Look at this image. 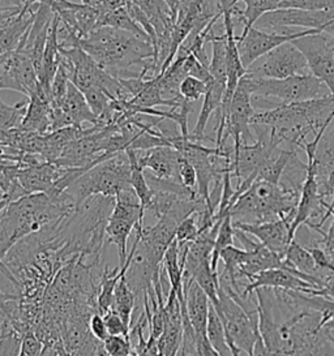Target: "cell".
<instances>
[{
  "instance_id": "obj_16",
  "label": "cell",
  "mask_w": 334,
  "mask_h": 356,
  "mask_svg": "<svg viewBox=\"0 0 334 356\" xmlns=\"http://www.w3.org/2000/svg\"><path fill=\"white\" fill-rule=\"evenodd\" d=\"M65 170L67 168H59L55 163L45 161L40 165H34L29 168H19L17 179L22 188L25 189L29 195L43 193V192H49L54 187V184L62 178Z\"/></svg>"
},
{
  "instance_id": "obj_19",
  "label": "cell",
  "mask_w": 334,
  "mask_h": 356,
  "mask_svg": "<svg viewBox=\"0 0 334 356\" xmlns=\"http://www.w3.org/2000/svg\"><path fill=\"white\" fill-rule=\"evenodd\" d=\"M225 92H226V85L219 84L213 79L209 81L208 90L204 95V102H202L200 114H198V123H196L193 134L189 136L192 141L201 143L204 140H210L205 136V128L208 126L210 116L213 115L214 111H218L221 108Z\"/></svg>"
},
{
  "instance_id": "obj_38",
  "label": "cell",
  "mask_w": 334,
  "mask_h": 356,
  "mask_svg": "<svg viewBox=\"0 0 334 356\" xmlns=\"http://www.w3.org/2000/svg\"><path fill=\"white\" fill-rule=\"evenodd\" d=\"M179 177L180 181L184 187L195 189L198 187V174L195 168L188 162L186 158L182 157L180 166H179Z\"/></svg>"
},
{
  "instance_id": "obj_20",
  "label": "cell",
  "mask_w": 334,
  "mask_h": 356,
  "mask_svg": "<svg viewBox=\"0 0 334 356\" xmlns=\"http://www.w3.org/2000/svg\"><path fill=\"white\" fill-rule=\"evenodd\" d=\"M283 261L286 265L296 269L298 272L307 274V275L315 278L317 282L320 283L321 289H323L325 280L332 274V273L324 272L321 269H319L317 265L313 261L311 253L303 244L298 243L295 239L289 244Z\"/></svg>"
},
{
  "instance_id": "obj_43",
  "label": "cell",
  "mask_w": 334,
  "mask_h": 356,
  "mask_svg": "<svg viewBox=\"0 0 334 356\" xmlns=\"http://www.w3.org/2000/svg\"><path fill=\"white\" fill-rule=\"evenodd\" d=\"M329 325H331V326H334V316L333 318H332V321H329Z\"/></svg>"
},
{
  "instance_id": "obj_34",
  "label": "cell",
  "mask_w": 334,
  "mask_h": 356,
  "mask_svg": "<svg viewBox=\"0 0 334 356\" xmlns=\"http://www.w3.org/2000/svg\"><path fill=\"white\" fill-rule=\"evenodd\" d=\"M303 10V11H328L334 10V0H285L280 10Z\"/></svg>"
},
{
  "instance_id": "obj_21",
  "label": "cell",
  "mask_w": 334,
  "mask_h": 356,
  "mask_svg": "<svg viewBox=\"0 0 334 356\" xmlns=\"http://www.w3.org/2000/svg\"><path fill=\"white\" fill-rule=\"evenodd\" d=\"M283 1L285 0H241V3L244 4L243 11H240L238 6L231 10L234 25L237 22H241L244 25V29H248L265 13L280 10Z\"/></svg>"
},
{
  "instance_id": "obj_25",
  "label": "cell",
  "mask_w": 334,
  "mask_h": 356,
  "mask_svg": "<svg viewBox=\"0 0 334 356\" xmlns=\"http://www.w3.org/2000/svg\"><path fill=\"white\" fill-rule=\"evenodd\" d=\"M125 153L131 162V180H129L131 187L135 191L137 197L141 202V208L145 211L153 199V191L146 181L145 171L138 163L136 150H127Z\"/></svg>"
},
{
  "instance_id": "obj_37",
  "label": "cell",
  "mask_w": 334,
  "mask_h": 356,
  "mask_svg": "<svg viewBox=\"0 0 334 356\" xmlns=\"http://www.w3.org/2000/svg\"><path fill=\"white\" fill-rule=\"evenodd\" d=\"M20 351L28 356H42L43 345L37 335L28 332L21 337Z\"/></svg>"
},
{
  "instance_id": "obj_5",
  "label": "cell",
  "mask_w": 334,
  "mask_h": 356,
  "mask_svg": "<svg viewBox=\"0 0 334 356\" xmlns=\"http://www.w3.org/2000/svg\"><path fill=\"white\" fill-rule=\"evenodd\" d=\"M240 81L248 89L253 98H261L265 101L276 98L281 105L311 101L331 95L326 85L312 74H296L281 80L256 79L246 74Z\"/></svg>"
},
{
  "instance_id": "obj_47",
  "label": "cell",
  "mask_w": 334,
  "mask_h": 356,
  "mask_svg": "<svg viewBox=\"0 0 334 356\" xmlns=\"http://www.w3.org/2000/svg\"><path fill=\"white\" fill-rule=\"evenodd\" d=\"M3 337H4V334H0V339H1V338H3Z\"/></svg>"
},
{
  "instance_id": "obj_22",
  "label": "cell",
  "mask_w": 334,
  "mask_h": 356,
  "mask_svg": "<svg viewBox=\"0 0 334 356\" xmlns=\"http://www.w3.org/2000/svg\"><path fill=\"white\" fill-rule=\"evenodd\" d=\"M212 43V59L209 72L219 84L228 85V41L226 34L216 35L213 29L208 34V43Z\"/></svg>"
},
{
  "instance_id": "obj_6",
  "label": "cell",
  "mask_w": 334,
  "mask_h": 356,
  "mask_svg": "<svg viewBox=\"0 0 334 356\" xmlns=\"http://www.w3.org/2000/svg\"><path fill=\"white\" fill-rule=\"evenodd\" d=\"M144 217L145 211L132 187L115 196L114 208L104 227V241L116 245L120 268L128 257V238L132 231L144 229Z\"/></svg>"
},
{
  "instance_id": "obj_7",
  "label": "cell",
  "mask_w": 334,
  "mask_h": 356,
  "mask_svg": "<svg viewBox=\"0 0 334 356\" xmlns=\"http://www.w3.org/2000/svg\"><path fill=\"white\" fill-rule=\"evenodd\" d=\"M219 304L214 308L225 327L226 341L231 351V356H239L244 351L248 356L253 355L259 332V320H253L237 303L229 293L221 287L218 290Z\"/></svg>"
},
{
  "instance_id": "obj_13",
  "label": "cell",
  "mask_w": 334,
  "mask_h": 356,
  "mask_svg": "<svg viewBox=\"0 0 334 356\" xmlns=\"http://www.w3.org/2000/svg\"><path fill=\"white\" fill-rule=\"evenodd\" d=\"M52 10L59 16L61 22L80 38V41L97 29L100 13L89 4L55 0Z\"/></svg>"
},
{
  "instance_id": "obj_8",
  "label": "cell",
  "mask_w": 334,
  "mask_h": 356,
  "mask_svg": "<svg viewBox=\"0 0 334 356\" xmlns=\"http://www.w3.org/2000/svg\"><path fill=\"white\" fill-rule=\"evenodd\" d=\"M247 74L256 79H287L296 74H307L310 67L305 56L292 42H286L261 56L250 65Z\"/></svg>"
},
{
  "instance_id": "obj_4",
  "label": "cell",
  "mask_w": 334,
  "mask_h": 356,
  "mask_svg": "<svg viewBox=\"0 0 334 356\" xmlns=\"http://www.w3.org/2000/svg\"><path fill=\"white\" fill-rule=\"evenodd\" d=\"M129 180L131 162L127 153L120 152L88 170L65 191L74 199L79 211L90 197H115L123 189L131 188Z\"/></svg>"
},
{
  "instance_id": "obj_26",
  "label": "cell",
  "mask_w": 334,
  "mask_h": 356,
  "mask_svg": "<svg viewBox=\"0 0 334 356\" xmlns=\"http://www.w3.org/2000/svg\"><path fill=\"white\" fill-rule=\"evenodd\" d=\"M136 302L137 300H136L135 293L128 286L125 275L116 284L111 309L123 318V321L129 329L132 327V314L135 309Z\"/></svg>"
},
{
  "instance_id": "obj_11",
  "label": "cell",
  "mask_w": 334,
  "mask_h": 356,
  "mask_svg": "<svg viewBox=\"0 0 334 356\" xmlns=\"http://www.w3.org/2000/svg\"><path fill=\"white\" fill-rule=\"evenodd\" d=\"M294 217L295 214H292V216H286L285 218L262 222V223H246V222L232 220V225L235 229L253 235L265 247H268L271 251L276 252L277 254L281 256L282 259H285L286 250L292 243L290 225Z\"/></svg>"
},
{
  "instance_id": "obj_32",
  "label": "cell",
  "mask_w": 334,
  "mask_h": 356,
  "mask_svg": "<svg viewBox=\"0 0 334 356\" xmlns=\"http://www.w3.org/2000/svg\"><path fill=\"white\" fill-rule=\"evenodd\" d=\"M102 345L104 353L109 356H128L134 353L131 338L125 335H109Z\"/></svg>"
},
{
  "instance_id": "obj_9",
  "label": "cell",
  "mask_w": 334,
  "mask_h": 356,
  "mask_svg": "<svg viewBox=\"0 0 334 356\" xmlns=\"http://www.w3.org/2000/svg\"><path fill=\"white\" fill-rule=\"evenodd\" d=\"M255 113L252 95L239 80L226 116L225 136L222 140V147L226 145L229 137L234 140V156L239 152L240 145L253 144L256 141V136H253L250 132V120Z\"/></svg>"
},
{
  "instance_id": "obj_40",
  "label": "cell",
  "mask_w": 334,
  "mask_h": 356,
  "mask_svg": "<svg viewBox=\"0 0 334 356\" xmlns=\"http://www.w3.org/2000/svg\"><path fill=\"white\" fill-rule=\"evenodd\" d=\"M127 3L128 0H97L94 4H92V7L98 11L100 16H102L104 13L116 11L119 8H125L127 7Z\"/></svg>"
},
{
  "instance_id": "obj_27",
  "label": "cell",
  "mask_w": 334,
  "mask_h": 356,
  "mask_svg": "<svg viewBox=\"0 0 334 356\" xmlns=\"http://www.w3.org/2000/svg\"><path fill=\"white\" fill-rule=\"evenodd\" d=\"M207 337L209 343L218 353L221 356H231L228 341H226V333L225 327L219 318L217 311L210 304L209 308L208 326H207Z\"/></svg>"
},
{
  "instance_id": "obj_14",
  "label": "cell",
  "mask_w": 334,
  "mask_h": 356,
  "mask_svg": "<svg viewBox=\"0 0 334 356\" xmlns=\"http://www.w3.org/2000/svg\"><path fill=\"white\" fill-rule=\"evenodd\" d=\"M140 166L159 179L180 181L179 166L182 154L173 147H158L149 150H136Z\"/></svg>"
},
{
  "instance_id": "obj_29",
  "label": "cell",
  "mask_w": 334,
  "mask_h": 356,
  "mask_svg": "<svg viewBox=\"0 0 334 356\" xmlns=\"http://www.w3.org/2000/svg\"><path fill=\"white\" fill-rule=\"evenodd\" d=\"M29 99L21 101L17 105L8 106L0 98V131H8L13 128H19L26 114Z\"/></svg>"
},
{
  "instance_id": "obj_17",
  "label": "cell",
  "mask_w": 334,
  "mask_h": 356,
  "mask_svg": "<svg viewBox=\"0 0 334 356\" xmlns=\"http://www.w3.org/2000/svg\"><path fill=\"white\" fill-rule=\"evenodd\" d=\"M183 290H184L186 308H187L191 324L195 329L196 337L204 338L207 337L210 300L207 293L202 291V289L191 278L183 281Z\"/></svg>"
},
{
  "instance_id": "obj_23",
  "label": "cell",
  "mask_w": 334,
  "mask_h": 356,
  "mask_svg": "<svg viewBox=\"0 0 334 356\" xmlns=\"http://www.w3.org/2000/svg\"><path fill=\"white\" fill-rule=\"evenodd\" d=\"M296 152V147H289V149H283L278 147L271 154L269 159L261 166L259 172H257V178L260 180L269 181L273 184H280L281 181L282 174L285 171V168L287 166V163L290 162L294 153Z\"/></svg>"
},
{
  "instance_id": "obj_36",
  "label": "cell",
  "mask_w": 334,
  "mask_h": 356,
  "mask_svg": "<svg viewBox=\"0 0 334 356\" xmlns=\"http://www.w3.org/2000/svg\"><path fill=\"white\" fill-rule=\"evenodd\" d=\"M104 318L106 326H107V330H109V334L129 337L131 329L125 325L123 318L115 311L110 309L107 314H104Z\"/></svg>"
},
{
  "instance_id": "obj_15",
  "label": "cell",
  "mask_w": 334,
  "mask_h": 356,
  "mask_svg": "<svg viewBox=\"0 0 334 356\" xmlns=\"http://www.w3.org/2000/svg\"><path fill=\"white\" fill-rule=\"evenodd\" d=\"M264 287L292 290V291H299V293H307V295L312 293L313 290H319L313 286L312 283L304 281L286 269L278 268V269H269V270L253 275L252 282L248 283L243 289L240 295L250 296L255 293V290L264 289Z\"/></svg>"
},
{
  "instance_id": "obj_2",
  "label": "cell",
  "mask_w": 334,
  "mask_h": 356,
  "mask_svg": "<svg viewBox=\"0 0 334 356\" xmlns=\"http://www.w3.org/2000/svg\"><path fill=\"white\" fill-rule=\"evenodd\" d=\"M334 119V97L280 105L269 110L255 113L250 126L269 127L282 144L292 147H302L310 134H316L328 120Z\"/></svg>"
},
{
  "instance_id": "obj_33",
  "label": "cell",
  "mask_w": 334,
  "mask_h": 356,
  "mask_svg": "<svg viewBox=\"0 0 334 356\" xmlns=\"http://www.w3.org/2000/svg\"><path fill=\"white\" fill-rule=\"evenodd\" d=\"M200 235V227L198 223V214L193 213L177 225L175 239L177 244H187L196 241Z\"/></svg>"
},
{
  "instance_id": "obj_1",
  "label": "cell",
  "mask_w": 334,
  "mask_h": 356,
  "mask_svg": "<svg viewBox=\"0 0 334 356\" xmlns=\"http://www.w3.org/2000/svg\"><path fill=\"white\" fill-rule=\"evenodd\" d=\"M79 46L104 71L116 79L138 77L129 70L135 65L144 68L154 58L152 42L138 38L132 33L107 26L95 29L81 40Z\"/></svg>"
},
{
  "instance_id": "obj_42",
  "label": "cell",
  "mask_w": 334,
  "mask_h": 356,
  "mask_svg": "<svg viewBox=\"0 0 334 356\" xmlns=\"http://www.w3.org/2000/svg\"><path fill=\"white\" fill-rule=\"evenodd\" d=\"M97 0H83V3H85V4H89V6H92V4H94Z\"/></svg>"
},
{
  "instance_id": "obj_28",
  "label": "cell",
  "mask_w": 334,
  "mask_h": 356,
  "mask_svg": "<svg viewBox=\"0 0 334 356\" xmlns=\"http://www.w3.org/2000/svg\"><path fill=\"white\" fill-rule=\"evenodd\" d=\"M234 238H235V229L232 225V217L226 216L221 226H219L218 234L214 241V248L212 253V260H210V266L212 270L214 273H218V261L221 252L230 245H234Z\"/></svg>"
},
{
  "instance_id": "obj_41",
  "label": "cell",
  "mask_w": 334,
  "mask_h": 356,
  "mask_svg": "<svg viewBox=\"0 0 334 356\" xmlns=\"http://www.w3.org/2000/svg\"><path fill=\"white\" fill-rule=\"evenodd\" d=\"M167 3H168V6H170V8H171V12H173V16H174L175 22H177V7H179V4L182 3V0H167Z\"/></svg>"
},
{
  "instance_id": "obj_39",
  "label": "cell",
  "mask_w": 334,
  "mask_h": 356,
  "mask_svg": "<svg viewBox=\"0 0 334 356\" xmlns=\"http://www.w3.org/2000/svg\"><path fill=\"white\" fill-rule=\"evenodd\" d=\"M89 329H90L92 335L98 342H104V339L110 335L106 323H104V314H98V312L90 316Z\"/></svg>"
},
{
  "instance_id": "obj_24",
  "label": "cell",
  "mask_w": 334,
  "mask_h": 356,
  "mask_svg": "<svg viewBox=\"0 0 334 356\" xmlns=\"http://www.w3.org/2000/svg\"><path fill=\"white\" fill-rule=\"evenodd\" d=\"M104 26L132 33V34H135L136 37L152 42V40L148 35V33L138 24H136L134 22V19L129 16V13L127 11V7L119 8L116 11L109 12V13H104L102 16H100L97 29L104 28Z\"/></svg>"
},
{
  "instance_id": "obj_3",
  "label": "cell",
  "mask_w": 334,
  "mask_h": 356,
  "mask_svg": "<svg viewBox=\"0 0 334 356\" xmlns=\"http://www.w3.org/2000/svg\"><path fill=\"white\" fill-rule=\"evenodd\" d=\"M301 193L256 179L232 205L230 216L246 223H262L295 214Z\"/></svg>"
},
{
  "instance_id": "obj_10",
  "label": "cell",
  "mask_w": 334,
  "mask_h": 356,
  "mask_svg": "<svg viewBox=\"0 0 334 356\" xmlns=\"http://www.w3.org/2000/svg\"><path fill=\"white\" fill-rule=\"evenodd\" d=\"M320 33V31L307 29L295 34H282V33L265 32L257 29L256 26H250L248 29H243L240 35H237V43L239 50L240 60L246 70H248L252 64L259 60L261 56L271 53L276 47L283 43L292 42L294 40L302 38L305 35H311Z\"/></svg>"
},
{
  "instance_id": "obj_31",
  "label": "cell",
  "mask_w": 334,
  "mask_h": 356,
  "mask_svg": "<svg viewBox=\"0 0 334 356\" xmlns=\"http://www.w3.org/2000/svg\"><path fill=\"white\" fill-rule=\"evenodd\" d=\"M208 90V83L201 81L196 77L187 76L179 88V93L180 95L189 102H196L201 97H204Z\"/></svg>"
},
{
  "instance_id": "obj_45",
  "label": "cell",
  "mask_w": 334,
  "mask_h": 356,
  "mask_svg": "<svg viewBox=\"0 0 334 356\" xmlns=\"http://www.w3.org/2000/svg\"><path fill=\"white\" fill-rule=\"evenodd\" d=\"M19 356H28V355H25V354H24V353H21V351H20V354H19Z\"/></svg>"
},
{
  "instance_id": "obj_35",
  "label": "cell",
  "mask_w": 334,
  "mask_h": 356,
  "mask_svg": "<svg viewBox=\"0 0 334 356\" xmlns=\"http://www.w3.org/2000/svg\"><path fill=\"white\" fill-rule=\"evenodd\" d=\"M183 70L187 76L196 77L198 80L205 81V83H209L213 79L209 72L208 67H205L200 60H198L196 56H193L192 54H189L186 58V60L183 63Z\"/></svg>"
},
{
  "instance_id": "obj_44",
  "label": "cell",
  "mask_w": 334,
  "mask_h": 356,
  "mask_svg": "<svg viewBox=\"0 0 334 356\" xmlns=\"http://www.w3.org/2000/svg\"><path fill=\"white\" fill-rule=\"evenodd\" d=\"M128 356H138L137 355V354H136V353H131V354H129V355Z\"/></svg>"
},
{
  "instance_id": "obj_30",
  "label": "cell",
  "mask_w": 334,
  "mask_h": 356,
  "mask_svg": "<svg viewBox=\"0 0 334 356\" xmlns=\"http://www.w3.org/2000/svg\"><path fill=\"white\" fill-rule=\"evenodd\" d=\"M83 93L86 98L88 105L92 108L94 115L97 118V122H98V119H101L109 111L113 99L100 86H93Z\"/></svg>"
},
{
  "instance_id": "obj_18",
  "label": "cell",
  "mask_w": 334,
  "mask_h": 356,
  "mask_svg": "<svg viewBox=\"0 0 334 356\" xmlns=\"http://www.w3.org/2000/svg\"><path fill=\"white\" fill-rule=\"evenodd\" d=\"M51 107H59L62 110L70 127L83 128L84 123H90L92 126L97 124V118L94 115L92 108L88 105L85 95L71 81L68 85V92L64 97L62 104L59 106H51Z\"/></svg>"
},
{
  "instance_id": "obj_12",
  "label": "cell",
  "mask_w": 334,
  "mask_h": 356,
  "mask_svg": "<svg viewBox=\"0 0 334 356\" xmlns=\"http://www.w3.org/2000/svg\"><path fill=\"white\" fill-rule=\"evenodd\" d=\"M177 220L168 216L161 217L154 226L144 227L136 231L140 235L137 250L141 252L149 261L161 265L170 244L175 241L177 227Z\"/></svg>"
},
{
  "instance_id": "obj_46",
  "label": "cell",
  "mask_w": 334,
  "mask_h": 356,
  "mask_svg": "<svg viewBox=\"0 0 334 356\" xmlns=\"http://www.w3.org/2000/svg\"><path fill=\"white\" fill-rule=\"evenodd\" d=\"M3 55H4V54L0 53V59H1V56H3Z\"/></svg>"
}]
</instances>
